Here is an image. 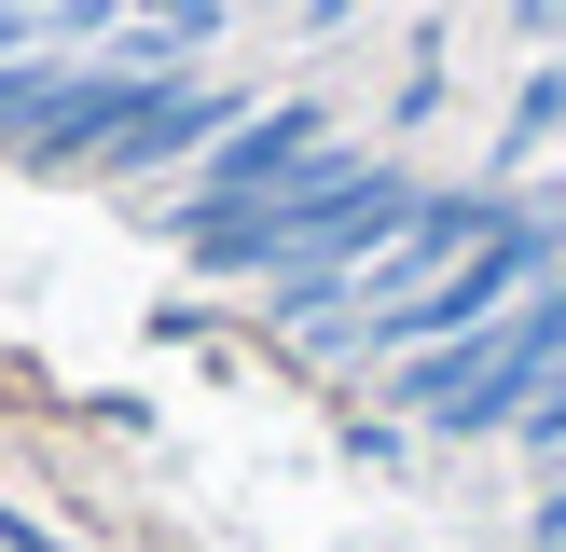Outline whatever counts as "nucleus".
<instances>
[{
  "label": "nucleus",
  "mask_w": 566,
  "mask_h": 552,
  "mask_svg": "<svg viewBox=\"0 0 566 552\" xmlns=\"http://www.w3.org/2000/svg\"><path fill=\"white\" fill-rule=\"evenodd\" d=\"M553 373H566V276H553V290H525L512 318H484V331H457V346L401 359L387 401H401L415 428H442V442H512L525 401H539Z\"/></svg>",
  "instance_id": "obj_1"
},
{
  "label": "nucleus",
  "mask_w": 566,
  "mask_h": 552,
  "mask_svg": "<svg viewBox=\"0 0 566 552\" xmlns=\"http://www.w3.org/2000/svg\"><path fill=\"white\" fill-rule=\"evenodd\" d=\"M566 276V208L553 193H512V221H497L484 248H470L457 276H429L415 304H387V318H346V331H318V346H346V359H429V346H457V331H484V318H512L525 290H553Z\"/></svg>",
  "instance_id": "obj_2"
},
{
  "label": "nucleus",
  "mask_w": 566,
  "mask_h": 552,
  "mask_svg": "<svg viewBox=\"0 0 566 552\" xmlns=\"http://www.w3.org/2000/svg\"><path fill=\"white\" fill-rule=\"evenodd\" d=\"M318 152H332V110H318V97L235 110V125L208 138V166H193V180L166 193V221H221V208H263V193H291V180H304Z\"/></svg>",
  "instance_id": "obj_3"
},
{
  "label": "nucleus",
  "mask_w": 566,
  "mask_h": 552,
  "mask_svg": "<svg viewBox=\"0 0 566 552\" xmlns=\"http://www.w3.org/2000/svg\"><path fill=\"white\" fill-rule=\"evenodd\" d=\"M235 125V83H208V70H180V83H153V97H138V125L111 138L97 152V180H153V166H208V138Z\"/></svg>",
  "instance_id": "obj_4"
},
{
  "label": "nucleus",
  "mask_w": 566,
  "mask_h": 552,
  "mask_svg": "<svg viewBox=\"0 0 566 552\" xmlns=\"http://www.w3.org/2000/svg\"><path fill=\"white\" fill-rule=\"evenodd\" d=\"M125 28H138V42H166V55L193 70V55H208L221 28H235V0H125Z\"/></svg>",
  "instance_id": "obj_5"
}]
</instances>
